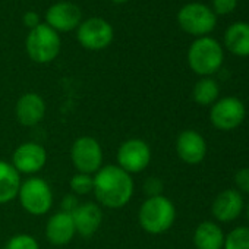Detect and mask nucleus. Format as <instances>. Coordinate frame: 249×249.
Returning <instances> with one entry per match:
<instances>
[{"label": "nucleus", "mask_w": 249, "mask_h": 249, "mask_svg": "<svg viewBox=\"0 0 249 249\" xmlns=\"http://www.w3.org/2000/svg\"><path fill=\"white\" fill-rule=\"evenodd\" d=\"M111 2H114V3H126V2H129V0H111Z\"/></svg>", "instance_id": "obj_30"}, {"label": "nucleus", "mask_w": 249, "mask_h": 249, "mask_svg": "<svg viewBox=\"0 0 249 249\" xmlns=\"http://www.w3.org/2000/svg\"><path fill=\"white\" fill-rule=\"evenodd\" d=\"M60 47L62 41L59 33L47 24H40L30 30L25 41V50L30 59L40 65L53 62L59 56Z\"/></svg>", "instance_id": "obj_4"}, {"label": "nucleus", "mask_w": 249, "mask_h": 249, "mask_svg": "<svg viewBox=\"0 0 249 249\" xmlns=\"http://www.w3.org/2000/svg\"><path fill=\"white\" fill-rule=\"evenodd\" d=\"M135 192L132 175L117 164H106L94 175L92 194L100 207L119 210L128 205Z\"/></svg>", "instance_id": "obj_1"}, {"label": "nucleus", "mask_w": 249, "mask_h": 249, "mask_svg": "<svg viewBox=\"0 0 249 249\" xmlns=\"http://www.w3.org/2000/svg\"><path fill=\"white\" fill-rule=\"evenodd\" d=\"M47 106L44 98L37 92H25L22 94L15 106V116L17 120L22 126L31 128L41 123L46 117Z\"/></svg>", "instance_id": "obj_13"}, {"label": "nucleus", "mask_w": 249, "mask_h": 249, "mask_svg": "<svg viewBox=\"0 0 249 249\" xmlns=\"http://www.w3.org/2000/svg\"><path fill=\"white\" fill-rule=\"evenodd\" d=\"M151 159V148L141 138H131L123 141L116 154L117 166L129 175L144 172L150 166Z\"/></svg>", "instance_id": "obj_8"}, {"label": "nucleus", "mask_w": 249, "mask_h": 249, "mask_svg": "<svg viewBox=\"0 0 249 249\" xmlns=\"http://www.w3.org/2000/svg\"><path fill=\"white\" fill-rule=\"evenodd\" d=\"M79 204L81 202H79L78 196L73 195V194H69V195L63 196V199H62V210L60 211L68 213V214H72L79 207Z\"/></svg>", "instance_id": "obj_28"}, {"label": "nucleus", "mask_w": 249, "mask_h": 249, "mask_svg": "<svg viewBox=\"0 0 249 249\" xmlns=\"http://www.w3.org/2000/svg\"><path fill=\"white\" fill-rule=\"evenodd\" d=\"M82 22L81 9L72 2H57L46 12V24L57 33H68Z\"/></svg>", "instance_id": "obj_12"}, {"label": "nucleus", "mask_w": 249, "mask_h": 249, "mask_svg": "<svg viewBox=\"0 0 249 249\" xmlns=\"http://www.w3.org/2000/svg\"><path fill=\"white\" fill-rule=\"evenodd\" d=\"M71 161L78 173L94 176L104 164V154L100 142L92 137H79L71 147Z\"/></svg>", "instance_id": "obj_7"}, {"label": "nucleus", "mask_w": 249, "mask_h": 249, "mask_svg": "<svg viewBox=\"0 0 249 249\" xmlns=\"http://www.w3.org/2000/svg\"><path fill=\"white\" fill-rule=\"evenodd\" d=\"M243 210V198L237 189H224L220 192L211 207L213 215L220 223L236 220Z\"/></svg>", "instance_id": "obj_17"}, {"label": "nucleus", "mask_w": 249, "mask_h": 249, "mask_svg": "<svg viewBox=\"0 0 249 249\" xmlns=\"http://www.w3.org/2000/svg\"><path fill=\"white\" fill-rule=\"evenodd\" d=\"M49 160V154L46 148L34 141L22 142L18 145L12 154V161L11 164L17 169L19 175H37L40 173Z\"/></svg>", "instance_id": "obj_11"}, {"label": "nucleus", "mask_w": 249, "mask_h": 249, "mask_svg": "<svg viewBox=\"0 0 249 249\" xmlns=\"http://www.w3.org/2000/svg\"><path fill=\"white\" fill-rule=\"evenodd\" d=\"M223 249H249V227L240 226L226 234Z\"/></svg>", "instance_id": "obj_22"}, {"label": "nucleus", "mask_w": 249, "mask_h": 249, "mask_svg": "<svg viewBox=\"0 0 249 249\" xmlns=\"http://www.w3.org/2000/svg\"><path fill=\"white\" fill-rule=\"evenodd\" d=\"M21 183V175L11 161L0 160V205L9 204L18 196Z\"/></svg>", "instance_id": "obj_20"}, {"label": "nucleus", "mask_w": 249, "mask_h": 249, "mask_svg": "<svg viewBox=\"0 0 249 249\" xmlns=\"http://www.w3.org/2000/svg\"><path fill=\"white\" fill-rule=\"evenodd\" d=\"M69 186L73 195H88L92 192L94 188V176L91 175H85V173H75L71 180H69Z\"/></svg>", "instance_id": "obj_23"}, {"label": "nucleus", "mask_w": 249, "mask_h": 249, "mask_svg": "<svg viewBox=\"0 0 249 249\" xmlns=\"http://www.w3.org/2000/svg\"><path fill=\"white\" fill-rule=\"evenodd\" d=\"M218 94H220V87L217 81L210 76L201 78L195 84L192 91V97L195 103L199 106H213L218 100Z\"/></svg>", "instance_id": "obj_21"}, {"label": "nucleus", "mask_w": 249, "mask_h": 249, "mask_svg": "<svg viewBox=\"0 0 249 249\" xmlns=\"http://www.w3.org/2000/svg\"><path fill=\"white\" fill-rule=\"evenodd\" d=\"M176 220V207L170 198L164 195L148 196L138 211V223L141 229L150 234L166 233Z\"/></svg>", "instance_id": "obj_2"}, {"label": "nucleus", "mask_w": 249, "mask_h": 249, "mask_svg": "<svg viewBox=\"0 0 249 249\" xmlns=\"http://www.w3.org/2000/svg\"><path fill=\"white\" fill-rule=\"evenodd\" d=\"M22 22H24V25L28 27L30 30H33V28H36L37 25L41 24V22H40V15H38L37 12H34V11L25 12V15L22 17Z\"/></svg>", "instance_id": "obj_29"}, {"label": "nucleus", "mask_w": 249, "mask_h": 249, "mask_svg": "<svg viewBox=\"0 0 249 249\" xmlns=\"http://www.w3.org/2000/svg\"><path fill=\"white\" fill-rule=\"evenodd\" d=\"M78 43L87 50H103L108 47L113 41L114 31L113 27L103 18L94 17L82 21L76 28Z\"/></svg>", "instance_id": "obj_10"}, {"label": "nucleus", "mask_w": 249, "mask_h": 249, "mask_svg": "<svg viewBox=\"0 0 249 249\" xmlns=\"http://www.w3.org/2000/svg\"><path fill=\"white\" fill-rule=\"evenodd\" d=\"M223 62V47L213 37L196 38L188 50V65L199 76H210L218 72Z\"/></svg>", "instance_id": "obj_3"}, {"label": "nucleus", "mask_w": 249, "mask_h": 249, "mask_svg": "<svg viewBox=\"0 0 249 249\" xmlns=\"http://www.w3.org/2000/svg\"><path fill=\"white\" fill-rule=\"evenodd\" d=\"M176 153L183 163L195 166L205 159L207 142L199 132L194 129H186L180 132L176 140Z\"/></svg>", "instance_id": "obj_14"}, {"label": "nucleus", "mask_w": 249, "mask_h": 249, "mask_svg": "<svg viewBox=\"0 0 249 249\" xmlns=\"http://www.w3.org/2000/svg\"><path fill=\"white\" fill-rule=\"evenodd\" d=\"M178 24L189 36L198 38L207 37L217 25V15L207 5L192 2L180 8L178 12Z\"/></svg>", "instance_id": "obj_6"}, {"label": "nucleus", "mask_w": 249, "mask_h": 249, "mask_svg": "<svg viewBox=\"0 0 249 249\" xmlns=\"http://www.w3.org/2000/svg\"><path fill=\"white\" fill-rule=\"evenodd\" d=\"M237 6V0H213V12L215 15H229Z\"/></svg>", "instance_id": "obj_25"}, {"label": "nucleus", "mask_w": 249, "mask_h": 249, "mask_svg": "<svg viewBox=\"0 0 249 249\" xmlns=\"http://www.w3.org/2000/svg\"><path fill=\"white\" fill-rule=\"evenodd\" d=\"M144 189H145V194L148 196H157V195H161V191H163V182L159 179V178H148L144 183Z\"/></svg>", "instance_id": "obj_27"}, {"label": "nucleus", "mask_w": 249, "mask_h": 249, "mask_svg": "<svg viewBox=\"0 0 249 249\" xmlns=\"http://www.w3.org/2000/svg\"><path fill=\"white\" fill-rule=\"evenodd\" d=\"M234 185L239 192L249 194V167L240 169L234 175Z\"/></svg>", "instance_id": "obj_26"}, {"label": "nucleus", "mask_w": 249, "mask_h": 249, "mask_svg": "<svg viewBox=\"0 0 249 249\" xmlns=\"http://www.w3.org/2000/svg\"><path fill=\"white\" fill-rule=\"evenodd\" d=\"M71 215L73 218L76 234L82 237H91L95 234L103 223V210L97 202H81Z\"/></svg>", "instance_id": "obj_16"}, {"label": "nucleus", "mask_w": 249, "mask_h": 249, "mask_svg": "<svg viewBox=\"0 0 249 249\" xmlns=\"http://www.w3.org/2000/svg\"><path fill=\"white\" fill-rule=\"evenodd\" d=\"M5 249H40V243L33 234L18 233L6 242Z\"/></svg>", "instance_id": "obj_24"}, {"label": "nucleus", "mask_w": 249, "mask_h": 249, "mask_svg": "<svg viewBox=\"0 0 249 249\" xmlns=\"http://www.w3.org/2000/svg\"><path fill=\"white\" fill-rule=\"evenodd\" d=\"M224 46L226 49L239 57L249 56V24L248 22H234L224 33Z\"/></svg>", "instance_id": "obj_19"}, {"label": "nucleus", "mask_w": 249, "mask_h": 249, "mask_svg": "<svg viewBox=\"0 0 249 249\" xmlns=\"http://www.w3.org/2000/svg\"><path fill=\"white\" fill-rule=\"evenodd\" d=\"M18 201L25 213L41 217L46 215L54 202V195L50 185L43 178H28L18 191Z\"/></svg>", "instance_id": "obj_5"}, {"label": "nucleus", "mask_w": 249, "mask_h": 249, "mask_svg": "<svg viewBox=\"0 0 249 249\" xmlns=\"http://www.w3.org/2000/svg\"><path fill=\"white\" fill-rule=\"evenodd\" d=\"M44 234L46 239L54 246H65L71 243L76 234L72 215L63 211L52 214L46 223Z\"/></svg>", "instance_id": "obj_15"}, {"label": "nucleus", "mask_w": 249, "mask_h": 249, "mask_svg": "<svg viewBox=\"0 0 249 249\" xmlns=\"http://www.w3.org/2000/svg\"><path fill=\"white\" fill-rule=\"evenodd\" d=\"M245 104L236 97H224L217 100L210 110V120L218 131H233L245 120Z\"/></svg>", "instance_id": "obj_9"}, {"label": "nucleus", "mask_w": 249, "mask_h": 249, "mask_svg": "<svg viewBox=\"0 0 249 249\" xmlns=\"http://www.w3.org/2000/svg\"><path fill=\"white\" fill-rule=\"evenodd\" d=\"M246 218L249 221V201H248V205H246Z\"/></svg>", "instance_id": "obj_31"}, {"label": "nucleus", "mask_w": 249, "mask_h": 249, "mask_svg": "<svg viewBox=\"0 0 249 249\" xmlns=\"http://www.w3.org/2000/svg\"><path fill=\"white\" fill-rule=\"evenodd\" d=\"M224 233L214 221H202L194 231V245L196 249H223Z\"/></svg>", "instance_id": "obj_18"}]
</instances>
